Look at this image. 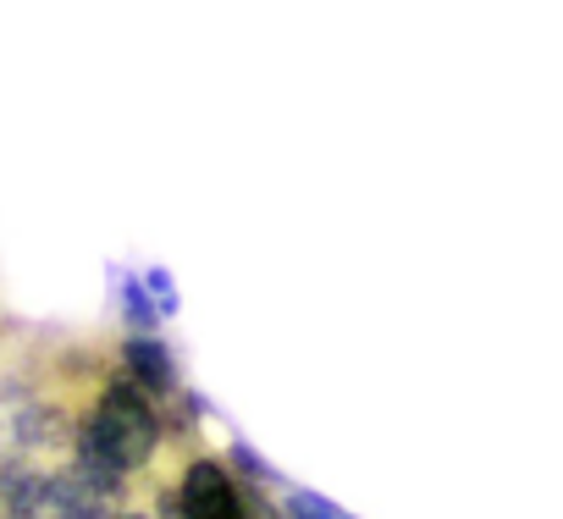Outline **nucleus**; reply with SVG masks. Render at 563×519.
Instances as JSON below:
<instances>
[{"label":"nucleus","mask_w":563,"mask_h":519,"mask_svg":"<svg viewBox=\"0 0 563 519\" xmlns=\"http://www.w3.org/2000/svg\"><path fill=\"white\" fill-rule=\"evenodd\" d=\"M139 283L150 288V299H155V310H161V316H177V283H172V277H166L161 266H150V272H144Z\"/></svg>","instance_id":"nucleus-10"},{"label":"nucleus","mask_w":563,"mask_h":519,"mask_svg":"<svg viewBox=\"0 0 563 519\" xmlns=\"http://www.w3.org/2000/svg\"><path fill=\"white\" fill-rule=\"evenodd\" d=\"M78 437L89 448H100L128 481H144L166 448V420H161V404L150 393H139L128 382V371L111 360L78 404Z\"/></svg>","instance_id":"nucleus-1"},{"label":"nucleus","mask_w":563,"mask_h":519,"mask_svg":"<svg viewBox=\"0 0 563 519\" xmlns=\"http://www.w3.org/2000/svg\"><path fill=\"white\" fill-rule=\"evenodd\" d=\"M122 321H128V332H155L161 327V310H155V299L139 277L122 283Z\"/></svg>","instance_id":"nucleus-7"},{"label":"nucleus","mask_w":563,"mask_h":519,"mask_svg":"<svg viewBox=\"0 0 563 519\" xmlns=\"http://www.w3.org/2000/svg\"><path fill=\"white\" fill-rule=\"evenodd\" d=\"M45 371H23V365H7L0 371V464L7 459H23L29 448V426L40 415V398H45Z\"/></svg>","instance_id":"nucleus-4"},{"label":"nucleus","mask_w":563,"mask_h":519,"mask_svg":"<svg viewBox=\"0 0 563 519\" xmlns=\"http://www.w3.org/2000/svg\"><path fill=\"white\" fill-rule=\"evenodd\" d=\"M177 497L194 519H249V503H243V481L232 475L227 459L194 448L183 453L177 464Z\"/></svg>","instance_id":"nucleus-2"},{"label":"nucleus","mask_w":563,"mask_h":519,"mask_svg":"<svg viewBox=\"0 0 563 519\" xmlns=\"http://www.w3.org/2000/svg\"><path fill=\"white\" fill-rule=\"evenodd\" d=\"M45 519H117V503L100 497L67 459L51 464V497H45Z\"/></svg>","instance_id":"nucleus-6"},{"label":"nucleus","mask_w":563,"mask_h":519,"mask_svg":"<svg viewBox=\"0 0 563 519\" xmlns=\"http://www.w3.org/2000/svg\"><path fill=\"white\" fill-rule=\"evenodd\" d=\"M51 464L45 459H7L0 464V519H45Z\"/></svg>","instance_id":"nucleus-5"},{"label":"nucleus","mask_w":563,"mask_h":519,"mask_svg":"<svg viewBox=\"0 0 563 519\" xmlns=\"http://www.w3.org/2000/svg\"><path fill=\"white\" fill-rule=\"evenodd\" d=\"M117 519H150V508H139V503H128V508H117Z\"/></svg>","instance_id":"nucleus-11"},{"label":"nucleus","mask_w":563,"mask_h":519,"mask_svg":"<svg viewBox=\"0 0 563 519\" xmlns=\"http://www.w3.org/2000/svg\"><path fill=\"white\" fill-rule=\"evenodd\" d=\"M150 519H194V514L183 508V497H177V481H155V492H150Z\"/></svg>","instance_id":"nucleus-9"},{"label":"nucleus","mask_w":563,"mask_h":519,"mask_svg":"<svg viewBox=\"0 0 563 519\" xmlns=\"http://www.w3.org/2000/svg\"><path fill=\"white\" fill-rule=\"evenodd\" d=\"M122 371H128V382L139 387V393H150L161 409L183 393V371H177V360H172V349L155 338V332H128L122 343H117V354H111Z\"/></svg>","instance_id":"nucleus-3"},{"label":"nucleus","mask_w":563,"mask_h":519,"mask_svg":"<svg viewBox=\"0 0 563 519\" xmlns=\"http://www.w3.org/2000/svg\"><path fill=\"white\" fill-rule=\"evenodd\" d=\"M227 464H232V475H238L243 486H276V470H271L249 442H232V448H227Z\"/></svg>","instance_id":"nucleus-8"}]
</instances>
